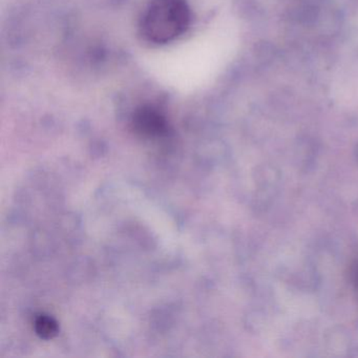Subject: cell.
I'll return each mask as SVG.
<instances>
[{
	"label": "cell",
	"instance_id": "1",
	"mask_svg": "<svg viewBox=\"0 0 358 358\" xmlns=\"http://www.w3.org/2000/svg\"><path fill=\"white\" fill-rule=\"evenodd\" d=\"M190 20L186 0H150L140 20V33L148 43L166 45L186 32Z\"/></svg>",
	"mask_w": 358,
	"mask_h": 358
},
{
	"label": "cell",
	"instance_id": "2",
	"mask_svg": "<svg viewBox=\"0 0 358 358\" xmlns=\"http://www.w3.org/2000/svg\"><path fill=\"white\" fill-rule=\"evenodd\" d=\"M133 127L140 135L157 137L166 131L164 116L152 106H142L136 110L133 117Z\"/></svg>",
	"mask_w": 358,
	"mask_h": 358
},
{
	"label": "cell",
	"instance_id": "3",
	"mask_svg": "<svg viewBox=\"0 0 358 358\" xmlns=\"http://www.w3.org/2000/svg\"><path fill=\"white\" fill-rule=\"evenodd\" d=\"M35 331L43 339L53 338L57 334V322L48 315H41L35 320Z\"/></svg>",
	"mask_w": 358,
	"mask_h": 358
},
{
	"label": "cell",
	"instance_id": "4",
	"mask_svg": "<svg viewBox=\"0 0 358 358\" xmlns=\"http://www.w3.org/2000/svg\"><path fill=\"white\" fill-rule=\"evenodd\" d=\"M351 276L354 288H355L356 292H358V261H356L352 267Z\"/></svg>",
	"mask_w": 358,
	"mask_h": 358
}]
</instances>
